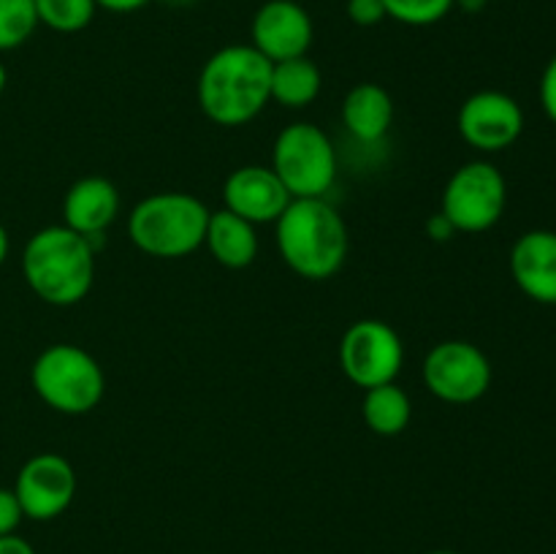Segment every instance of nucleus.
<instances>
[{
	"label": "nucleus",
	"mask_w": 556,
	"mask_h": 554,
	"mask_svg": "<svg viewBox=\"0 0 556 554\" xmlns=\"http://www.w3.org/2000/svg\"><path fill=\"white\" fill-rule=\"evenodd\" d=\"M271 101V63L253 43L223 47L199 76L201 112L217 125L237 128L264 112Z\"/></svg>",
	"instance_id": "f257e3e1"
},
{
	"label": "nucleus",
	"mask_w": 556,
	"mask_h": 554,
	"mask_svg": "<svg viewBox=\"0 0 556 554\" xmlns=\"http://www.w3.org/2000/svg\"><path fill=\"white\" fill-rule=\"evenodd\" d=\"M27 286L54 307H71L90 293L96 277V248L68 226H47L27 239L22 250Z\"/></svg>",
	"instance_id": "f03ea898"
},
{
	"label": "nucleus",
	"mask_w": 556,
	"mask_h": 554,
	"mask_svg": "<svg viewBox=\"0 0 556 554\" xmlns=\"http://www.w3.org/2000/svg\"><path fill=\"white\" fill-rule=\"evenodd\" d=\"M277 248L286 264L307 280H329L348 255V228L326 199H291L277 217Z\"/></svg>",
	"instance_id": "7ed1b4c3"
},
{
	"label": "nucleus",
	"mask_w": 556,
	"mask_h": 554,
	"mask_svg": "<svg viewBox=\"0 0 556 554\" xmlns=\"http://www.w3.org/2000/svg\"><path fill=\"white\" fill-rule=\"evenodd\" d=\"M210 210L190 193H152L134 206L128 234L152 259H185L204 244Z\"/></svg>",
	"instance_id": "20e7f679"
},
{
	"label": "nucleus",
	"mask_w": 556,
	"mask_h": 554,
	"mask_svg": "<svg viewBox=\"0 0 556 554\" xmlns=\"http://www.w3.org/2000/svg\"><path fill=\"white\" fill-rule=\"evenodd\" d=\"M30 383L52 411L65 413V416L90 413L103 400V389H106L101 364L79 345H68V342L47 348L33 362Z\"/></svg>",
	"instance_id": "39448f33"
},
{
	"label": "nucleus",
	"mask_w": 556,
	"mask_h": 554,
	"mask_svg": "<svg viewBox=\"0 0 556 554\" xmlns=\"http://www.w3.org/2000/svg\"><path fill=\"white\" fill-rule=\"evenodd\" d=\"M271 172L280 177L291 199H324L337 177L334 144L318 125H288L275 139Z\"/></svg>",
	"instance_id": "423d86ee"
},
{
	"label": "nucleus",
	"mask_w": 556,
	"mask_h": 554,
	"mask_svg": "<svg viewBox=\"0 0 556 554\" xmlns=\"http://www.w3.org/2000/svg\"><path fill=\"white\" fill-rule=\"evenodd\" d=\"M508 185L500 168L489 161H470L451 174L440 199V215L454 231L481 234L503 217Z\"/></svg>",
	"instance_id": "0eeeda50"
},
{
	"label": "nucleus",
	"mask_w": 556,
	"mask_h": 554,
	"mask_svg": "<svg viewBox=\"0 0 556 554\" xmlns=\"http://www.w3.org/2000/svg\"><path fill=\"white\" fill-rule=\"evenodd\" d=\"M424 386L438 400L470 405L492 386V364L486 353L467 340L438 342L424 358Z\"/></svg>",
	"instance_id": "6e6552de"
},
{
	"label": "nucleus",
	"mask_w": 556,
	"mask_h": 554,
	"mask_svg": "<svg viewBox=\"0 0 556 554\" xmlns=\"http://www.w3.org/2000/svg\"><path fill=\"white\" fill-rule=\"evenodd\" d=\"M402 362H405V348H402L400 335L386 320H356L342 335L340 367L348 375V380L362 386L364 391L394 383Z\"/></svg>",
	"instance_id": "1a4fd4ad"
},
{
	"label": "nucleus",
	"mask_w": 556,
	"mask_h": 554,
	"mask_svg": "<svg viewBox=\"0 0 556 554\" xmlns=\"http://www.w3.org/2000/svg\"><path fill=\"white\" fill-rule=\"evenodd\" d=\"M14 494L22 514L33 521L58 519L76 494V473L60 454H36L16 473Z\"/></svg>",
	"instance_id": "9d476101"
},
{
	"label": "nucleus",
	"mask_w": 556,
	"mask_h": 554,
	"mask_svg": "<svg viewBox=\"0 0 556 554\" xmlns=\"http://www.w3.org/2000/svg\"><path fill=\"white\" fill-rule=\"evenodd\" d=\"M525 130V112L500 90H481L459 109V134L481 152L508 150Z\"/></svg>",
	"instance_id": "9b49d317"
},
{
	"label": "nucleus",
	"mask_w": 556,
	"mask_h": 554,
	"mask_svg": "<svg viewBox=\"0 0 556 554\" xmlns=\"http://www.w3.org/2000/svg\"><path fill=\"white\" fill-rule=\"evenodd\" d=\"M250 36L269 63L304 58L313 43V20L296 0H266L255 11Z\"/></svg>",
	"instance_id": "f8f14e48"
},
{
	"label": "nucleus",
	"mask_w": 556,
	"mask_h": 554,
	"mask_svg": "<svg viewBox=\"0 0 556 554\" xmlns=\"http://www.w3.org/2000/svg\"><path fill=\"white\" fill-rule=\"evenodd\" d=\"M223 201L228 212L261 226V223H275L286 212L291 193L271 172V166H242L228 174L223 185Z\"/></svg>",
	"instance_id": "ddd939ff"
},
{
	"label": "nucleus",
	"mask_w": 556,
	"mask_h": 554,
	"mask_svg": "<svg viewBox=\"0 0 556 554\" xmlns=\"http://www.w3.org/2000/svg\"><path fill=\"white\" fill-rule=\"evenodd\" d=\"M516 286L541 304H556V231H527L510 250Z\"/></svg>",
	"instance_id": "4468645a"
},
{
	"label": "nucleus",
	"mask_w": 556,
	"mask_h": 554,
	"mask_svg": "<svg viewBox=\"0 0 556 554\" xmlns=\"http://www.w3.org/2000/svg\"><path fill=\"white\" fill-rule=\"evenodd\" d=\"M119 212V193L109 179L81 177L68 188L63 201L65 226L87 239L106 231Z\"/></svg>",
	"instance_id": "2eb2a0df"
},
{
	"label": "nucleus",
	"mask_w": 556,
	"mask_h": 554,
	"mask_svg": "<svg viewBox=\"0 0 556 554\" xmlns=\"http://www.w3.org/2000/svg\"><path fill=\"white\" fill-rule=\"evenodd\" d=\"M204 244L215 255V261H220L228 269H244L258 255V234H255V226L244 221V217L228 212L226 206L217 212H210Z\"/></svg>",
	"instance_id": "dca6fc26"
},
{
	"label": "nucleus",
	"mask_w": 556,
	"mask_h": 554,
	"mask_svg": "<svg viewBox=\"0 0 556 554\" xmlns=\"http://www.w3.org/2000/svg\"><path fill=\"white\" fill-rule=\"evenodd\" d=\"M342 119H345V128L358 141H378L391 128L394 103H391V96L383 87L375 85V81H362L345 96Z\"/></svg>",
	"instance_id": "f3484780"
},
{
	"label": "nucleus",
	"mask_w": 556,
	"mask_h": 554,
	"mask_svg": "<svg viewBox=\"0 0 556 554\" xmlns=\"http://www.w3.org/2000/svg\"><path fill=\"white\" fill-rule=\"evenodd\" d=\"M320 68L313 60L291 58L271 63V101L286 109H304L320 96Z\"/></svg>",
	"instance_id": "a211bd4d"
},
{
	"label": "nucleus",
	"mask_w": 556,
	"mask_h": 554,
	"mask_svg": "<svg viewBox=\"0 0 556 554\" xmlns=\"http://www.w3.org/2000/svg\"><path fill=\"white\" fill-rule=\"evenodd\" d=\"M364 421L372 429L375 435H383V438H394V435L405 432L407 424H410L413 405L410 396L394 383L375 386V389H367L364 394Z\"/></svg>",
	"instance_id": "6ab92c4d"
},
{
	"label": "nucleus",
	"mask_w": 556,
	"mask_h": 554,
	"mask_svg": "<svg viewBox=\"0 0 556 554\" xmlns=\"http://www.w3.org/2000/svg\"><path fill=\"white\" fill-rule=\"evenodd\" d=\"M96 0H36L38 25L54 33H79L96 16Z\"/></svg>",
	"instance_id": "aec40b11"
},
{
	"label": "nucleus",
	"mask_w": 556,
	"mask_h": 554,
	"mask_svg": "<svg viewBox=\"0 0 556 554\" xmlns=\"http://www.w3.org/2000/svg\"><path fill=\"white\" fill-rule=\"evenodd\" d=\"M36 27V0H0V52L22 47Z\"/></svg>",
	"instance_id": "412c9836"
},
{
	"label": "nucleus",
	"mask_w": 556,
	"mask_h": 554,
	"mask_svg": "<svg viewBox=\"0 0 556 554\" xmlns=\"http://www.w3.org/2000/svg\"><path fill=\"white\" fill-rule=\"evenodd\" d=\"M386 16L410 27H427L445 20L456 0H383Z\"/></svg>",
	"instance_id": "4be33fe9"
},
{
	"label": "nucleus",
	"mask_w": 556,
	"mask_h": 554,
	"mask_svg": "<svg viewBox=\"0 0 556 554\" xmlns=\"http://www.w3.org/2000/svg\"><path fill=\"white\" fill-rule=\"evenodd\" d=\"M348 16L358 27H375L386 20L383 0H348Z\"/></svg>",
	"instance_id": "5701e85b"
},
{
	"label": "nucleus",
	"mask_w": 556,
	"mask_h": 554,
	"mask_svg": "<svg viewBox=\"0 0 556 554\" xmlns=\"http://www.w3.org/2000/svg\"><path fill=\"white\" fill-rule=\"evenodd\" d=\"M22 519H25V514H22V505L20 500H16L14 489L0 487V536H11V532H16V527H20Z\"/></svg>",
	"instance_id": "b1692460"
},
{
	"label": "nucleus",
	"mask_w": 556,
	"mask_h": 554,
	"mask_svg": "<svg viewBox=\"0 0 556 554\" xmlns=\"http://www.w3.org/2000/svg\"><path fill=\"white\" fill-rule=\"evenodd\" d=\"M541 103L543 112L556 123V54L548 60L546 71L541 76Z\"/></svg>",
	"instance_id": "393cba45"
},
{
	"label": "nucleus",
	"mask_w": 556,
	"mask_h": 554,
	"mask_svg": "<svg viewBox=\"0 0 556 554\" xmlns=\"http://www.w3.org/2000/svg\"><path fill=\"white\" fill-rule=\"evenodd\" d=\"M0 554H36V549L25 538L11 532V536H0Z\"/></svg>",
	"instance_id": "a878e982"
},
{
	"label": "nucleus",
	"mask_w": 556,
	"mask_h": 554,
	"mask_svg": "<svg viewBox=\"0 0 556 554\" xmlns=\"http://www.w3.org/2000/svg\"><path fill=\"white\" fill-rule=\"evenodd\" d=\"M98 9L114 11V14H128V11H139L141 5H147L150 0H96Z\"/></svg>",
	"instance_id": "bb28decb"
},
{
	"label": "nucleus",
	"mask_w": 556,
	"mask_h": 554,
	"mask_svg": "<svg viewBox=\"0 0 556 554\" xmlns=\"http://www.w3.org/2000/svg\"><path fill=\"white\" fill-rule=\"evenodd\" d=\"M429 234H432L434 239H448L451 234H454V226H451V223L438 212V215L429 221Z\"/></svg>",
	"instance_id": "cd10ccee"
},
{
	"label": "nucleus",
	"mask_w": 556,
	"mask_h": 554,
	"mask_svg": "<svg viewBox=\"0 0 556 554\" xmlns=\"http://www.w3.org/2000/svg\"><path fill=\"white\" fill-rule=\"evenodd\" d=\"M486 3L489 0H456V5H459L462 11H472V14H476V11H481Z\"/></svg>",
	"instance_id": "c85d7f7f"
},
{
	"label": "nucleus",
	"mask_w": 556,
	"mask_h": 554,
	"mask_svg": "<svg viewBox=\"0 0 556 554\" xmlns=\"http://www.w3.org/2000/svg\"><path fill=\"white\" fill-rule=\"evenodd\" d=\"M5 255H9V234H5L3 223H0V266H3Z\"/></svg>",
	"instance_id": "c756f323"
},
{
	"label": "nucleus",
	"mask_w": 556,
	"mask_h": 554,
	"mask_svg": "<svg viewBox=\"0 0 556 554\" xmlns=\"http://www.w3.org/2000/svg\"><path fill=\"white\" fill-rule=\"evenodd\" d=\"M5 81H9V71H5V65L0 63V96H3L5 90Z\"/></svg>",
	"instance_id": "7c9ffc66"
},
{
	"label": "nucleus",
	"mask_w": 556,
	"mask_h": 554,
	"mask_svg": "<svg viewBox=\"0 0 556 554\" xmlns=\"http://www.w3.org/2000/svg\"><path fill=\"white\" fill-rule=\"evenodd\" d=\"M427 554H459V552H451V549H434V552H427Z\"/></svg>",
	"instance_id": "2f4dec72"
}]
</instances>
